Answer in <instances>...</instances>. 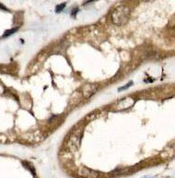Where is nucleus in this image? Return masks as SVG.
<instances>
[{"instance_id":"obj_7","label":"nucleus","mask_w":175,"mask_h":178,"mask_svg":"<svg viewBox=\"0 0 175 178\" xmlns=\"http://www.w3.org/2000/svg\"><path fill=\"white\" fill-rule=\"evenodd\" d=\"M132 84H133V82H132V81H130V82H129V84H127V85H125V86H124V87L120 88V89H119V91H123V90H124V89L129 88L130 86H132Z\"/></svg>"},{"instance_id":"obj_6","label":"nucleus","mask_w":175,"mask_h":178,"mask_svg":"<svg viewBox=\"0 0 175 178\" xmlns=\"http://www.w3.org/2000/svg\"><path fill=\"white\" fill-rule=\"evenodd\" d=\"M18 30V28H15V29H12V30H10V31H8L5 34H4V36L6 37V36H8V35H10V34H12V33H14L16 31Z\"/></svg>"},{"instance_id":"obj_3","label":"nucleus","mask_w":175,"mask_h":178,"mask_svg":"<svg viewBox=\"0 0 175 178\" xmlns=\"http://www.w3.org/2000/svg\"><path fill=\"white\" fill-rule=\"evenodd\" d=\"M78 175L82 178H98L99 173L87 167H83L78 171Z\"/></svg>"},{"instance_id":"obj_8","label":"nucleus","mask_w":175,"mask_h":178,"mask_svg":"<svg viewBox=\"0 0 175 178\" xmlns=\"http://www.w3.org/2000/svg\"><path fill=\"white\" fill-rule=\"evenodd\" d=\"M64 6H65V4H62V5L58 6V7L56 8V12H59V11L63 10V8H64Z\"/></svg>"},{"instance_id":"obj_2","label":"nucleus","mask_w":175,"mask_h":178,"mask_svg":"<svg viewBox=\"0 0 175 178\" xmlns=\"http://www.w3.org/2000/svg\"><path fill=\"white\" fill-rule=\"evenodd\" d=\"M83 126H78L77 129H75V131L71 134V136L68 139V147L70 148L71 149H78V147L79 146V142H80V139H81V134L83 131Z\"/></svg>"},{"instance_id":"obj_1","label":"nucleus","mask_w":175,"mask_h":178,"mask_svg":"<svg viewBox=\"0 0 175 178\" xmlns=\"http://www.w3.org/2000/svg\"><path fill=\"white\" fill-rule=\"evenodd\" d=\"M129 14H130L129 8L124 6H121L113 12V17H112L113 21L116 25H124L128 20Z\"/></svg>"},{"instance_id":"obj_5","label":"nucleus","mask_w":175,"mask_h":178,"mask_svg":"<svg viewBox=\"0 0 175 178\" xmlns=\"http://www.w3.org/2000/svg\"><path fill=\"white\" fill-rule=\"evenodd\" d=\"M97 92V86L94 84H87L82 91V95L85 98H90L91 97L95 92Z\"/></svg>"},{"instance_id":"obj_4","label":"nucleus","mask_w":175,"mask_h":178,"mask_svg":"<svg viewBox=\"0 0 175 178\" xmlns=\"http://www.w3.org/2000/svg\"><path fill=\"white\" fill-rule=\"evenodd\" d=\"M135 103V100L131 97L125 98L122 101H120L117 104L114 105V110L115 111H122V110H125L129 107H131L133 104Z\"/></svg>"}]
</instances>
